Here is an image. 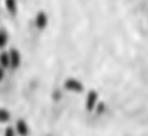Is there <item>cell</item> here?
Listing matches in <instances>:
<instances>
[{
  "label": "cell",
  "mask_w": 148,
  "mask_h": 136,
  "mask_svg": "<svg viewBox=\"0 0 148 136\" xmlns=\"http://www.w3.org/2000/svg\"><path fill=\"white\" fill-rule=\"evenodd\" d=\"M63 88L72 93H81V92H84V83L76 78H68L63 82Z\"/></svg>",
  "instance_id": "6da1fadb"
},
{
  "label": "cell",
  "mask_w": 148,
  "mask_h": 136,
  "mask_svg": "<svg viewBox=\"0 0 148 136\" xmlns=\"http://www.w3.org/2000/svg\"><path fill=\"white\" fill-rule=\"evenodd\" d=\"M48 23H49V16L46 12L43 10H39L35 16V26L39 29V30H45L48 27Z\"/></svg>",
  "instance_id": "7a4b0ae2"
},
{
  "label": "cell",
  "mask_w": 148,
  "mask_h": 136,
  "mask_svg": "<svg viewBox=\"0 0 148 136\" xmlns=\"http://www.w3.org/2000/svg\"><path fill=\"white\" fill-rule=\"evenodd\" d=\"M98 92L97 90H89L86 95V100H85V106H86V110L88 112H92L97 109L98 106Z\"/></svg>",
  "instance_id": "3957f363"
},
{
  "label": "cell",
  "mask_w": 148,
  "mask_h": 136,
  "mask_svg": "<svg viewBox=\"0 0 148 136\" xmlns=\"http://www.w3.org/2000/svg\"><path fill=\"white\" fill-rule=\"evenodd\" d=\"M9 54H10V69L16 70L20 67L22 65V54L17 49H10L9 50Z\"/></svg>",
  "instance_id": "277c9868"
},
{
  "label": "cell",
  "mask_w": 148,
  "mask_h": 136,
  "mask_svg": "<svg viewBox=\"0 0 148 136\" xmlns=\"http://www.w3.org/2000/svg\"><path fill=\"white\" fill-rule=\"evenodd\" d=\"M16 133L20 136H27L29 135V125L26 123V120L19 119L16 123Z\"/></svg>",
  "instance_id": "5b68a950"
},
{
  "label": "cell",
  "mask_w": 148,
  "mask_h": 136,
  "mask_svg": "<svg viewBox=\"0 0 148 136\" xmlns=\"http://www.w3.org/2000/svg\"><path fill=\"white\" fill-rule=\"evenodd\" d=\"M4 6L10 16H17V12H19L17 0H4Z\"/></svg>",
  "instance_id": "8992f818"
},
{
  "label": "cell",
  "mask_w": 148,
  "mask_h": 136,
  "mask_svg": "<svg viewBox=\"0 0 148 136\" xmlns=\"http://www.w3.org/2000/svg\"><path fill=\"white\" fill-rule=\"evenodd\" d=\"M0 67H3L4 70L7 67H10V54L9 52H0Z\"/></svg>",
  "instance_id": "52a82bcc"
},
{
  "label": "cell",
  "mask_w": 148,
  "mask_h": 136,
  "mask_svg": "<svg viewBox=\"0 0 148 136\" xmlns=\"http://www.w3.org/2000/svg\"><path fill=\"white\" fill-rule=\"evenodd\" d=\"M7 43H9V35L4 29H0V52L6 49Z\"/></svg>",
  "instance_id": "ba28073f"
},
{
  "label": "cell",
  "mask_w": 148,
  "mask_h": 136,
  "mask_svg": "<svg viewBox=\"0 0 148 136\" xmlns=\"http://www.w3.org/2000/svg\"><path fill=\"white\" fill-rule=\"evenodd\" d=\"M10 119V112L4 107H0V123H4Z\"/></svg>",
  "instance_id": "9c48e42d"
},
{
  "label": "cell",
  "mask_w": 148,
  "mask_h": 136,
  "mask_svg": "<svg viewBox=\"0 0 148 136\" xmlns=\"http://www.w3.org/2000/svg\"><path fill=\"white\" fill-rule=\"evenodd\" d=\"M3 136H16V131H14L13 128H7V129L4 131V135Z\"/></svg>",
  "instance_id": "30bf717a"
},
{
  "label": "cell",
  "mask_w": 148,
  "mask_h": 136,
  "mask_svg": "<svg viewBox=\"0 0 148 136\" xmlns=\"http://www.w3.org/2000/svg\"><path fill=\"white\" fill-rule=\"evenodd\" d=\"M4 79V69L3 67H0V82Z\"/></svg>",
  "instance_id": "8fae6325"
},
{
  "label": "cell",
  "mask_w": 148,
  "mask_h": 136,
  "mask_svg": "<svg viewBox=\"0 0 148 136\" xmlns=\"http://www.w3.org/2000/svg\"><path fill=\"white\" fill-rule=\"evenodd\" d=\"M0 1H1V0H0Z\"/></svg>",
  "instance_id": "7c38bea8"
}]
</instances>
